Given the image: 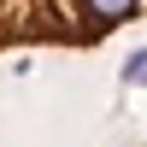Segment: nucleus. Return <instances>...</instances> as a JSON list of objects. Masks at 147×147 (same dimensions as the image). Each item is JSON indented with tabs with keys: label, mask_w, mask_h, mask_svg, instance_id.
Segmentation results:
<instances>
[{
	"label": "nucleus",
	"mask_w": 147,
	"mask_h": 147,
	"mask_svg": "<svg viewBox=\"0 0 147 147\" xmlns=\"http://www.w3.org/2000/svg\"><path fill=\"white\" fill-rule=\"evenodd\" d=\"M147 18V0H0V53L12 47H94Z\"/></svg>",
	"instance_id": "f257e3e1"
},
{
	"label": "nucleus",
	"mask_w": 147,
	"mask_h": 147,
	"mask_svg": "<svg viewBox=\"0 0 147 147\" xmlns=\"http://www.w3.org/2000/svg\"><path fill=\"white\" fill-rule=\"evenodd\" d=\"M129 82H147V53H141V59H129Z\"/></svg>",
	"instance_id": "f03ea898"
}]
</instances>
